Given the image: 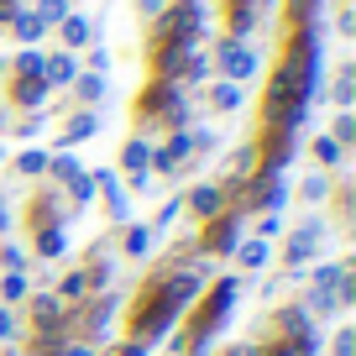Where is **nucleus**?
Instances as JSON below:
<instances>
[{
  "label": "nucleus",
  "mask_w": 356,
  "mask_h": 356,
  "mask_svg": "<svg viewBox=\"0 0 356 356\" xmlns=\"http://www.w3.org/2000/svg\"><path fill=\"white\" fill-rule=\"evenodd\" d=\"M26 273H6V283H0V304H16V299H26Z\"/></svg>",
  "instance_id": "20"
},
{
  "label": "nucleus",
  "mask_w": 356,
  "mask_h": 356,
  "mask_svg": "<svg viewBox=\"0 0 356 356\" xmlns=\"http://www.w3.org/2000/svg\"><path fill=\"white\" fill-rule=\"evenodd\" d=\"M74 84H79V100H84V105H95L105 95V74H79Z\"/></svg>",
  "instance_id": "19"
},
{
  "label": "nucleus",
  "mask_w": 356,
  "mask_h": 356,
  "mask_svg": "<svg viewBox=\"0 0 356 356\" xmlns=\"http://www.w3.org/2000/svg\"><path fill=\"white\" fill-rule=\"evenodd\" d=\"M16 168H22V173H42V168H47V152H22V157H16Z\"/></svg>",
  "instance_id": "27"
},
{
  "label": "nucleus",
  "mask_w": 356,
  "mask_h": 356,
  "mask_svg": "<svg viewBox=\"0 0 356 356\" xmlns=\"http://www.w3.org/2000/svg\"><path fill=\"white\" fill-rule=\"evenodd\" d=\"M37 22H42V26H58V22H63V16H68V0H42V6H37Z\"/></svg>",
  "instance_id": "22"
},
{
  "label": "nucleus",
  "mask_w": 356,
  "mask_h": 356,
  "mask_svg": "<svg viewBox=\"0 0 356 356\" xmlns=\"http://www.w3.org/2000/svg\"><path fill=\"white\" fill-rule=\"evenodd\" d=\"M267 257H273V246H267V241H257V236L236 246V262H241V267H262Z\"/></svg>",
  "instance_id": "15"
},
{
  "label": "nucleus",
  "mask_w": 356,
  "mask_h": 356,
  "mask_svg": "<svg viewBox=\"0 0 356 356\" xmlns=\"http://www.w3.org/2000/svg\"><path fill=\"white\" fill-rule=\"evenodd\" d=\"M304 200H309V204L330 200V178H325V173H309V178H304Z\"/></svg>",
  "instance_id": "24"
},
{
  "label": "nucleus",
  "mask_w": 356,
  "mask_h": 356,
  "mask_svg": "<svg viewBox=\"0 0 356 356\" xmlns=\"http://www.w3.org/2000/svg\"><path fill=\"white\" fill-rule=\"evenodd\" d=\"M11 95H16V105L37 111V105L47 100V84H42V74H37V79H16V89H11Z\"/></svg>",
  "instance_id": "11"
},
{
  "label": "nucleus",
  "mask_w": 356,
  "mask_h": 356,
  "mask_svg": "<svg viewBox=\"0 0 356 356\" xmlns=\"http://www.w3.org/2000/svg\"><path fill=\"white\" fill-rule=\"evenodd\" d=\"M210 100H215V111H236V105H241V84H231V79H225V84L210 89Z\"/></svg>",
  "instance_id": "18"
},
{
  "label": "nucleus",
  "mask_w": 356,
  "mask_h": 356,
  "mask_svg": "<svg viewBox=\"0 0 356 356\" xmlns=\"http://www.w3.org/2000/svg\"><path fill=\"white\" fill-rule=\"evenodd\" d=\"M105 68H111V58H105V47H95L89 53V74H105Z\"/></svg>",
  "instance_id": "31"
},
{
  "label": "nucleus",
  "mask_w": 356,
  "mask_h": 356,
  "mask_svg": "<svg viewBox=\"0 0 356 356\" xmlns=\"http://www.w3.org/2000/svg\"><path fill=\"white\" fill-rule=\"evenodd\" d=\"M283 231V220H278V215H262V225H257V241H267V246H273V236H278Z\"/></svg>",
  "instance_id": "28"
},
{
  "label": "nucleus",
  "mask_w": 356,
  "mask_h": 356,
  "mask_svg": "<svg viewBox=\"0 0 356 356\" xmlns=\"http://www.w3.org/2000/svg\"><path fill=\"white\" fill-rule=\"evenodd\" d=\"M236 293H241V283H236V278H220V283L210 289V299L200 304V314H194V330H189L194 346H204L215 330H220V320H225V309L236 304Z\"/></svg>",
  "instance_id": "2"
},
{
  "label": "nucleus",
  "mask_w": 356,
  "mask_h": 356,
  "mask_svg": "<svg viewBox=\"0 0 356 356\" xmlns=\"http://www.w3.org/2000/svg\"><path fill=\"white\" fill-rule=\"evenodd\" d=\"M335 142H341V147H351V142H356V121H351L346 111H341V121H335Z\"/></svg>",
  "instance_id": "26"
},
{
  "label": "nucleus",
  "mask_w": 356,
  "mask_h": 356,
  "mask_svg": "<svg viewBox=\"0 0 356 356\" xmlns=\"http://www.w3.org/2000/svg\"><path fill=\"white\" fill-rule=\"evenodd\" d=\"M225 356H241V351H236V346H231V351H225Z\"/></svg>",
  "instance_id": "34"
},
{
  "label": "nucleus",
  "mask_w": 356,
  "mask_h": 356,
  "mask_svg": "<svg viewBox=\"0 0 356 356\" xmlns=\"http://www.w3.org/2000/svg\"><path fill=\"white\" fill-rule=\"evenodd\" d=\"M314 157H320L325 168H341V157H346V147L335 142V136H314Z\"/></svg>",
  "instance_id": "16"
},
{
  "label": "nucleus",
  "mask_w": 356,
  "mask_h": 356,
  "mask_svg": "<svg viewBox=\"0 0 356 356\" xmlns=\"http://www.w3.org/2000/svg\"><path fill=\"white\" fill-rule=\"evenodd\" d=\"M11 231V210H6V200H0V236Z\"/></svg>",
  "instance_id": "33"
},
{
  "label": "nucleus",
  "mask_w": 356,
  "mask_h": 356,
  "mask_svg": "<svg viewBox=\"0 0 356 356\" xmlns=\"http://www.w3.org/2000/svg\"><path fill=\"white\" fill-rule=\"evenodd\" d=\"M335 356H356V330H351V325L335 335Z\"/></svg>",
  "instance_id": "29"
},
{
  "label": "nucleus",
  "mask_w": 356,
  "mask_h": 356,
  "mask_svg": "<svg viewBox=\"0 0 356 356\" xmlns=\"http://www.w3.org/2000/svg\"><path fill=\"white\" fill-rule=\"evenodd\" d=\"M89 289H95V283H89V267H79V273H68V278L58 283V293H53V299H58V304H79Z\"/></svg>",
  "instance_id": "9"
},
{
  "label": "nucleus",
  "mask_w": 356,
  "mask_h": 356,
  "mask_svg": "<svg viewBox=\"0 0 356 356\" xmlns=\"http://www.w3.org/2000/svg\"><path fill=\"white\" fill-rule=\"evenodd\" d=\"M0 341H16V314H11V304H0Z\"/></svg>",
  "instance_id": "30"
},
{
  "label": "nucleus",
  "mask_w": 356,
  "mask_h": 356,
  "mask_svg": "<svg viewBox=\"0 0 356 356\" xmlns=\"http://www.w3.org/2000/svg\"><path fill=\"white\" fill-rule=\"evenodd\" d=\"M0 267H6V273H26V246L6 241V246H0Z\"/></svg>",
  "instance_id": "21"
},
{
  "label": "nucleus",
  "mask_w": 356,
  "mask_h": 356,
  "mask_svg": "<svg viewBox=\"0 0 356 356\" xmlns=\"http://www.w3.org/2000/svg\"><path fill=\"white\" fill-rule=\"evenodd\" d=\"M79 79V63L68 53H58V58H42V84L53 89V84H74Z\"/></svg>",
  "instance_id": "8"
},
{
  "label": "nucleus",
  "mask_w": 356,
  "mask_h": 356,
  "mask_svg": "<svg viewBox=\"0 0 356 356\" xmlns=\"http://www.w3.org/2000/svg\"><path fill=\"white\" fill-rule=\"evenodd\" d=\"M89 32H95V26H89L84 16H63V42H68V47H84Z\"/></svg>",
  "instance_id": "17"
},
{
  "label": "nucleus",
  "mask_w": 356,
  "mask_h": 356,
  "mask_svg": "<svg viewBox=\"0 0 356 356\" xmlns=\"http://www.w3.org/2000/svg\"><path fill=\"white\" fill-rule=\"evenodd\" d=\"M152 241H157L152 225H126V257H147V252H152Z\"/></svg>",
  "instance_id": "12"
},
{
  "label": "nucleus",
  "mask_w": 356,
  "mask_h": 356,
  "mask_svg": "<svg viewBox=\"0 0 356 356\" xmlns=\"http://www.w3.org/2000/svg\"><path fill=\"white\" fill-rule=\"evenodd\" d=\"M121 163L131 168V173H147V168H152V147L142 142V136H136V142H126V152H121Z\"/></svg>",
  "instance_id": "14"
},
{
  "label": "nucleus",
  "mask_w": 356,
  "mask_h": 356,
  "mask_svg": "<svg viewBox=\"0 0 356 356\" xmlns=\"http://www.w3.org/2000/svg\"><path fill=\"white\" fill-rule=\"evenodd\" d=\"M351 95H356V74H351V68H341V79H335V105L346 111V105H351Z\"/></svg>",
  "instance_id": "25"
},
{
  "label": "nucleus",
  "mask_w": 356,
  "mask_h": 356,
  "mask_svg": "<svg viewBox=\"0 0 356 356\" xmlns=\"http://www.w3.org/2000/svg\"><path fill=\"white\" fill-rule=\"evenodd\" d=\"M0 68H6V63H0Z\"/></svg>",
  "instance_id": "35"
},
{
  "label": "nucleus",
  "mask_w": 356,
  "mask_h": 356,
  "mask_svg": "<svg viewBox=\"0 0 356 356\" xmlns=\"http://www.w3.org/2000/svg\"><path fill=\"white\" fill-rule=\"evenodd\" d=\"M58 356H95L84 341H68V346H58Z\"/></svg>",
  "instance_id": "32"
},
{
  "label": "nucleus",
  "mask_w": 356,
  "mask_h": 356,
  "mask_svg": "<svg viewBox=\"0 0 356 356\" xmlns=\"http://www.w3.org/2000/svg\"><path fill=\"white\" fill-rule=\"evenodd\" d=\"M320 351V330H304V335H278L262 356H314Z\"/></svg>",
  "instance_id": "5"
},
{
  "label": "nucleus",
  "mask_w": 356,
  "mask_h": 356,
  "mask_svg": "<svg viewBox=\"0 0 356 356\" xmlns=\"http://www.w3.org/2000/svg\"><path fill=\"white\" fill-rule=\"evenodd\" d=\"M320 241H325V225H320V220H304L299 231H293V241H289V262H293V267L309 262V257L320 252Z\"/></svg>",
  "instance_id": "4"
},
{
  "label": "nucleus",
  "mask_w": 356,
  "mask_h": 356,
  "mask_svg": "<svg viewBox=\"0 0 356 356\" xmlns=\"http://www.w3.org/2000/svg\"><path fill=\"white\" fill-rule=\"evenodd\" d=\"M95 126H100V121H95V115H74V121H68V131H63V147H58V152H68V147H74V142H84V136H95Z\"/></svg>",
  "instance_id": "13"
},
{
  "label": "nucleus",
  "mask_w": 356,
  "mask_h": 356,
  "mask_svg": "<svg viewBox=\"0 0 356 356\" xmlns=\"http://www.w3.org/2000/svg\"><path fill=\"white\" fill-rule=\"evenodd\" d=\"M236 246H241V225H236V215H225V220H210V252L231 257Z\"/></svg>",
  "instance_id": "7"
},
{
  "label": "nucleus",
  "mask_w": 356,
  "mask_h": 356,
  "mask_svg": "<svg viewBox=\"0 0 356 356\" xmlns=\"http://www.w3.org/2000/svg\"><path fill=\"white\" fill-rule=\"evenodd\" d=\"M189 210L200 215V220H220V215H225V189H215V184H200V189L189 194Z\"/></svg>",
  "instance_id": "6"
},
{
  "label": "nucleus",
  "mask_w": 356,
  "mask_h": 356,
  "mask_svg": "<svg viewBox=\"0 0 356 356\" xmlns=\"http://www.w3.org/2000/svg\"><path fill=\"white\" fill-rule=\"evenodd\" d=\"M95 184L105 189V204H111V220H115V225H126V215H131V210H126V194H121V184H115V173H100Z\"/></svg>",
  "instance_id": "10"
},
{
  "label": "nucleus",
  "mask_w": 356,
  "mask_h": 356,
  "mask_svg": "<svg viewBox=\"0 0 356 356\" xmlns=\"http://www.w3.org/2000/svg\"><path fill=\"white\" fill-rule=\"evenodd\" d=\"M11 26H16V37H26V42H32V37H42V32H47V26L37 22L32 11H16V16H11Z\"/></svg>",
  "instance_id": "23"
},
{
  "label": "nucleus",
  "mask_w": 356,
  "mask_h": 356,
  "mask_svg": "<svg viewBox=\"0 0 356 356\" xmlns=\"http://www.w3.org/2000/svg\"><path fill=\"white\" fill-rule=\"evenodd\" d=\"M200 293H204L200 273H168L152 289H142V299H136V309H131V341L152 351V346L163 341V330H173V320L189 309Z\"/></svg>",
  "instance_id": "1"
},
{
  "label": "nucleus",
  "mask_w": 356,
  "mask_h": 356,
  "mask_svg": "<svg viewBox=\"0 0 356 356\" xmlns=\"http://www.w3.org/2000/svg\"><path fill=\"white\" fill-rule=\"evenodd\" d=\"M220 68H225V79H231V84H241V79H252V74H257V53L241 42V37H236V42H225V47H220Z\"/></svg>",
  "instance_id": "3"
}]
</instances>
